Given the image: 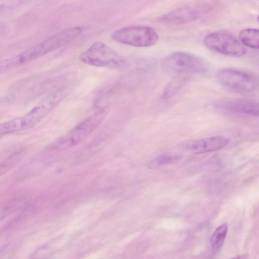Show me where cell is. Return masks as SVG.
I'll return each instance as SVG.
<instances>
[{
    "instance_id": "cell-1",
    "label": "cell",
    "mask_w": 259,
    "mask_h": 259,
    "mask_svg": "<svg viewBox=\"0 0 259 259\" xmlns=\"http://www.w3.org/2000/svg\"><path fill=\"white\" fill-rule=\"evenodd\" d=\"M70 91L69 88L61 87L51 91L26 114L2 123L0 135H6L33 127L68 95Z\"/></svg>"
},
{
    "instance_id": "cell-2",
    "label": "cell",
    "mask_w": 259,
    "mask_h": 259,
    "mask_svg": "<svg viewBox=\"0 0 259 259\" xmlns=\"http://www.w3.org/2000/svg\"><path fill=\"white\" fill-rule=\"evenodd\" d=\"M83 30L80 26H75L64 29L42 41L30 47L10 60L1 69L21 65L38 59L70 42Z\"/></svg>"
},
{
    "instance_id": "cell-3",
    "label": "cell",
    "mask_w": 259,
    "mask_h": 259,
    "mask_svg": "<svg viewBox=\"0 0 259 259\" xmlns=\"http://www.w3.org/2000/svg\"><path fill=\"white\" fill-rule=\"evenodd\" d=\"M83 63L92 66L124 69L127 62L106 44L98 41L93 44L79 56Z\"/></svg>"
},
{
    "instance_id": "cell-4",
    "label": "cell",
    "mask_w": 259,
    "mask_h": 259,
    "mask_svg": "<svg viewBox=\"0 0 259 259\" xmlns=\"http://www.w3.org/2000/svg\"><path fill=\"white\" fill-rule=\"evenodd\" d=\"M109 111L110 107L108 105L101 107L95 112L73 127L54 143L51 148L64 145L74 146L78 144L100 125L107 116Z\"/></svg>"
},
{
    "instance_id": "cell-5",
    "label": "cell",
    "mask_w": 259,
    "mask_h": 259,
    "mask_svg": "<svg viewBox=\"0 0 259 259\" xmlns=\"http://www.w3.org/2000/svg\"><path fill=\"white\" fill-rule=\"evenodd\" d=\"M162 67L170 73L190 74L204 73L208 71L207 63L194 54L183 52L172 53L162 61Z\"/></svg>"
},
{
    "instance_id": "cell-6",
    "label": "cell",
    "mask_w": 259,
    "mask_h": 259,
    "mask_svg": "<svg viewBox=\"0 0 259 259\" xmlns=\"http://www.w3.org/2000/svg\"><path fill=\"white\" fill-rule=\"evenodd\" d=\"M111 38L120 44L146 48L154 45L158 40V35L151 27L130 26L116 30L111 34Z\"/></svg>"
},
{
    "instance_id": "cell-7",
    "label": "cell",
    "mask_w": 259,
    "mask_h": 259,
    "mask_svg": "<svg viewBox=\"0 0 259 259\" xmlns=\"http://www.w3.org/2000/svg\"><path fill=\"white\" fill-rule=\"evenodd\" d=\"M217 77L223 86L239 92H252L259 87L258 79L243 71L223 69L218 72Z\"/></svg>"
},
{
    "instance_id": "cell-8",
    "label": "cell",
    "mask_w": 259,
    "mask_h": 259,
    "mask_svg": "<svg viewBox=\"0 0 259 259\" xmlns=\"http://www.w3.org/2000/svg\"><path fill=\"white\" fill-rule=\"evenodd\" d=\"M204 44L209 49L232 57H240L244 55L246 49L242 43L229 33L215 32L206 35Z\"/></svg>"
},
{
    "instance_id": "cell-9",
    "label": "cell",
    "mask_w": 259,
    "mask_h": 259,
    "mask_svg": "<svg viewBox=\"0 0 259 259\" xmlns=\"http://www.w3.org/2000/svg\"><path fill=\"white\" fill-rule=\"evenodd\" d=\"M211 9L208 4H197L176 10L164 14L157 21L161 23L170 25H182L194 21Z\"/></svg>"
},
{
    "instance_id": "cell-10",
    "label": "cell",
    "mask_w": 259,
    "mask_h": 259,
    "mask_svg": "<svg viewBox=\"0 0 259 259\" xmlns=\"http://www.w3.org/2000/svg\"><path fill=\"white\" fill-rule=\"evenodd\" d=\"M229 143V139L226 137L214 136L187 141L182 146L186 151L195 154H201L221 149Z\"/></svg>"
},
{
    "instance_id": "cell-11",
    "label": "cell",
    "mask_w": 259,
    "mask_h": 259,
    "mask_svg": "<svg viewBox=\"0 0 259 259\" xmlns=\"http://www.w3.org/2000/svg\"><path fill=\"white\" fill-rule=\"evenodd\" d=\"M223 110L253 116L259 117V101L247 99L223 101L218 103Z\"/></svg>"
},
{
    "instance_id": "cell-12",
    "label": "cell",
    "mask_w": 259,
    "mask_h": 259,
    "mask_svg": "<svg viewBox=\"0 0 259 259\" xmlns=\"http://www.w3.org/2000/svg\"><path fill=\"white\" fill-rule=\"evenodd\" d=\"M190 74H176L167 84L161 94L166 100L175 95L190 79Z\"/></svg>"
},
{
    "instance_id": "cell-13",
    "label": "cell",
    "mask_w": 259,
    "mask_h": 259,
    "mask_svg": "<svg viewBox=\"0 0 259 259\" xmlns=\"http://www.w3.org/2000/svg\"><path fill=\"white\" fill-rule=\"evenodd\" d=\"M241 43L252 49L259 50V29L246 28L239 34Z\"/></svg>"
},
{
    "instance_id": "cell-14",
    "label": "cell",
    "mask_w": 259,
    "mask_h": 259,
    "mask_svg": "<svg viewBox=\"0 0 259 259\" xmlns=\"http://www.w3.org/2000/svg\"><path fill=\"white\" fill-rule=\"evenodd\" d=\"M228 232L226 224L218 227L213 233L210 239V248L213 254L218 253L222 247Z\"/></svg>"
},
{
    "instance_id": "cell-15",
    "label": "cell",
    "mask_w": 259,
    "mask_h": 259,
    "mask_svg": "<svg viewBox=\"0 0 259 259\" xmlns=\"http://www.w3.org/2000/svg\"><path fill=\"white\" fill-rule=\"evenodd\" d=\"M182 158V155L178 154H164L155 157L149 162L148 166L150 168H157L175 163Z\"/></svg>"
},
{
    "instance_id": "cell-16",
    "label": "cell",
    "mask_w": 259,
    "mask_h": 259,
    "mask_svg": "<svg viewBox=\"0 0 259 259\" xmlns=\"http://www.w3.org/2000/svg\"><path fill=\"white\" fill-rule=\"evenodd\" d=\"M25 153V149H20L10 155L1 163V173H5L15 166L23 158Z\"/></svg>"
},
{
    "instance_id": "cell-17",
    "label": "cell",
    "mask_w": 259,
    "mask_h": 259,
    "mask_svg": "<svg viewBox=\"0 0 259 259\" xmlns=\"http://www.w3.org/2000/svg\"><path fill=\"white\" fill-rule=\"evenodd\" d=\"M257 21L259 23V15L257 16L256 18Z\"/></svg>"
}]
</instances>
